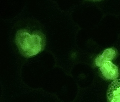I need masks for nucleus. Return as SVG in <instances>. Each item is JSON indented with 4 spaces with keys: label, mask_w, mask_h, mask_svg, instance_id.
Listing matches in <instances>:
<instances>
[{
    "label": "nucleus",
    "mask_w": 120,
    "mask_h": 102,
    "mask_svg": "<svg viewBox=\"0 0 120 102\" xmlns=\"http://www.w3.org/2000/svg\"><path fill=\"white\" fill-rule=\"evenodd\" d=\"M99 69L104 78L107 80L115 81L119 76L118 67L111 61L105 62Z\"/></svg>",
    "instance_id": "f03ea898"
},
{
    "label": "nucleus",
    "mask_w": 120,
    "mask_h": 102,
    "mask_svg": "<svg viewBox=\"0 0 120 102\" xmlns=\"http://www.w3.org/2000/svg\"><path fill=\"white\" fill-rule=\"evenodd\" d=\"M17 27L14 42L22 56L30 58L44 50L46 44V35L37 21L32 19L24 21Z\"/></svg>",
    "instance_id": "f257e3e1"
},
{
    "label": "nucleus",
    "mask_w": 120,
    "mask_h": 102,
    "mask_svg": "<svg viewBox=\"0 0 120 102\" xmlns=\"http://www.w3.org/2000/svg\"><path fill=\"white\" fill-rule=\"evenodd\" d=\"M106 96L108 102H120V79L114 81L109 85Z\"/></svg>",
    "instance_id": "7ed1b4c3"
},
{
    "label": "nucleus",
    "mask_w": 120,
    "mask_h": 102,
    "mask_svg": "<svg viewBox=\"0 0 120 102\" xmlns=\"http://www.w3.org/2000/svg\"><path fill=\"white\" fill-rule=\"evenodd\" d=\"M117 54V50L115 48L106 49L101 55H99L95 59V65L100 67L105 62L111 61L115 59Z\"/></svg>",
    "instance_id": "20e7f679"
}]
</instances>
